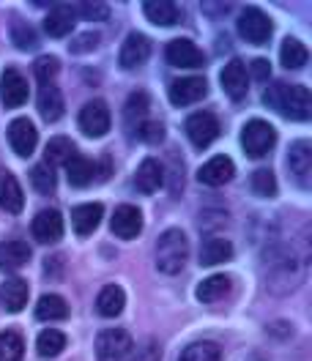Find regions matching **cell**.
Wrapping results in <instances>:
<instances>
[{"instance_id":"21","label":"cell","mask_w":312,"mask_h":361,"mask_svg":"<svg viewBox=\"0 0 312 361\" xmlns=\"http://www.w3.org/2000/svg\"><path fill=\"white\" fill-rule=\"evenodd\" d=\"M39 113L47 123H55L61 121V115L66 113V102H64V93L55 88V85H44L39 90Z\"/></svg>"},{"instance_id":"23","label":"cell","mask_w":312,"mask_h":361,"mask_svg":"<svg viewBox=\"0 0 312 361\" xmlns=\"http://www.w3.org/2000/svg\"><path fill=\"white\" fill-rule=\"evenodd\" d=\"M134 183L143 195H154L156 189L164 183V170L156 159H145L140 167H137V176H134Z\"/></svg>"},{"instance_id":"5","label":"cell","mask_w":312,"mask_h":361,"mask_svg":"<svg viewBox=\"0 0 312 361\" xmlns=\"http://www.w3.org/2000/svg\"><path fill=\"white\" fill-rule=\"evenodd\" d=\"M239 33L249 44H266L268 39H271V20L260 8L246 6L244 11L239 14Z\"/></svg>"},{"instance_id":"40","label":"cell","mask_w":312,"mask_h":361,"mask_svg":"<svg viewBox=\"0 0 312 361\" xmlns=\"http://www.w3.org/2000/svg\"><path fill=\"white\" fill-rule=\"evenodd\" d=\"M11 42H14L17 49H33V47L39 44L33 27H28V25H23V23H17L11 27Z\"/></svg>"},{"instance_id":"3","label":"cell","mask_w":312,"mask_h":361,"mask_svg":"<svg viewBox=\"0 0 312 361\" xmlns=\"http://www.w3.org/2000/svg\"><path fill=\"white\" fill-rule=\"evenodd\" d=\"M274 142H277L274 126L266 123V121H260V118L249 121L244 129H241V148L246 151V157L252 159L266 157L268 151L274 148Z\"/></svg>"},{"instance_id":"9","label":"cell","mask_w":312,"mask_h":361,"mask_svg":"<svg viewBox=\"0 0 312 361\" xmlns=\"http://www.w3.org/2000/svg\"><path fill=\"white\" fill-rule=\"evenodd\" d=\"M0 99L8 110H17L28 102V82L20 74V68L8 66L0 77Z\"/></svg>"},{"instance_id":"17","label":"cell","mask_w":312,"mask_h":361,"mask_svg":"<svg viewBox=\"0 0 312 361\" xmlns=\"http://www.w3.org/2000/svg\"><path fill=\"white\" fill-rule=\"evenodd\" d=\"M74 20H77V11H74L71 6H66V3L52 6L49 14H47V20H44L47 36H52V39H64V36H68V33L74 30Z\"/></svg>"},{"instance_id":"39","label":"cell","mask_w":312,"mask_h":361,"mask_svg":"<svg viewBox=\"0 0 312 361\" xmlns=\"http://www.w3.org/2000/svg\"><path fill=\"white\" fill-rule=\"evenodd\" d=\"M252 189L260 197H274L277 195V178H274V173L271 170H255L252 173Z\"/></svg>"},{"instance_id":"8","label":"cell","mask_w":312,"mask_h":361,"mask_svg":"<svg viewBox=\"0 0 312 361\" xmlns=\"http://www.w3.org/2000/svg\"><path fill=\"white\" fill-rule=\"evenodd\" d=\"M164 55H167V63L176 68H200L205 63L203 49L189 39H173L164 49Z\"/></svg>"},{"instance_id":"45","label":"cell","mask_w":312,"mask_h":361,"mask_svg":"<svg viewBox=\"0 0 312 361\" xmlns=\"http://www.w3.org/2000/svg\"><path fill=\"white\" fill-rule=\"evenodd\" d=\"M252 77H255V80H260V82H266L268 77H271V63L263 61V58L252 61Z\"/></svg>"},{"instance_id":"35","label":"cell","mask_w":312,"mask_h":361,"mask_svg":"<svg viewBox=\"0 0 312 361\" xmlns=\"http://www.w3.org/2000/svg\"><path fill=\"white\" fill-rule=\"evenodd\" d=\"M145 113H148V96H145L143 90H137V93L129 96V102H126V113H124V118H126V129H132L134 118H137V126H134V132H137L140 123H145Z\"/></svg>"},{"instance_id":"28","label":"cell","mask_w":312,"mask_h":361,"mask_svg":"<svg viewBox=\"0 0 312 361\" xmlns=\"http://www.w3.org/2000/svg\"><path fill=\"white\" fill-rule=\"evenodd\" d=\"M233 257V244L227 238H208L200 249V266H220Z\"/></svg>"},{"instance_id":"6","label":"cell","mask_w":312,"mask_h":361,"mask_svg":"<svg viewBox=\"0 0 312 361\" xmlns=\"http://www.w3.org/2000/svg\"><path fill=\"white\" fill-rule=\"evenodd\" d=\"M132 350V337L124 329H107L96 337V359L99 361H121Z\"/></svg>"},{"instance_id":"10","label":"cell","mask_w":312,"mask_h":361,"mask_svg":"<svg viewBox=\"0 0 312 361\" xmlns=\"http://www.w3.org/2000/svg\"><path fill=\"white\" fill-rule=\"evenodd\" d=\"M205 93H208V85H205L203 77H181V80H173L170 90H167V96H170V102L176 107L195 104V102H200Z\"/></svg>"},{"instance_id":"2","label":"cell","mask_w":312,"mask_h":361,"mask_svg":"<svg viewBox=\"0 0 312 361\" xmlns=\"http://www.w3.org/2000/svg\"><path fill=\"white\" fill-rule=\"evenodd\" d=\"M186 257H189V241H186V233L179 227H170L159 235L156 241V269L167 276L181 274V269L186 266Z\"/></svg>"},{"instance_id":"34","label":"cell","mask_w":312,"mask_h":361,"mask_svg":"<svg viewBox=\"0 0 312 361\" xmlns=\"http://www.w3.org/2000/svg\"><path fill=\"white\" fill-rule=\"evenodd\" d=\"M25 339L20 331H3L0 334V361H23Z\"/></svg>"},{"instance_id":"7","label":"cell","mask_w":312,"mask_h":361,"mask_svg":"<svg viewBox=\"0 0 312 361\" xmlns=\"http://www.w3.org/2000/svg\"><path fill=\"white\" fill-rule=\"evenodd\" d=\"M186 137L195 148H208L220 137V121L214 113H195L186 118Z\"/></svg>"},{"instance_id":"25","label":"cell","mask_w":312,"mask_h":361,"mask_svg":"<svg viewBox=\"0 0 312 361\" xmlns=\"http://www.w3.org/2000/svg\"><path fill=\"white\" fill-rule=\"evenodd\" d=\"M28 295H30V290H28V282H23V279H6V282L0 285V301L6 304L8 312L25 310Z\"/></svg>"},{"instance_id":"4","label":"cell","mask_w":312,"mask_h":361,"mask_svg":"<svg viewBox=\"0 0 312 361\" xmlns=\"http://www.w3.org/2000/svg\"><path fill=\"white\" fill-rule=\"evenodd\" d=\"M77 123H80V132H83V135L104 137L107 132H110V126H112L110 107H107L102 99H93V102H88V104L80 110Z\"/></svg>"},{"instance_id":"24","label":"cell","mask_w":312,"mask_h":361,"mask_svg":"<svg viewBox=\"0 0 312 361\" xmlns=\"http://www.w3.org/2000/svg\"><path fill=\"white\" fill-rule=\"evenodd\" d=\"M66 176L71 186L85 189L96 178V161H90L88 157H71L66 161Z\"/></svg>"},{"instance_id":"18","label":"cell","mask_w":312,"mask_h":361,"mask_svg":"<svg viewBox=\"0 0 312 361\" xmlns=\"http://www.w3.org/2000/svg\"><path fill=\"white\" fill-rule=\"evenodd\" d=\"M233 176H236V164L227 157L208 159L200 167V173H198L200 183H205V186H224Z\"/></svg>"},{"instance_id":"20","label":"cell","mask_w":312,"mask_h":361,"mask_svg":"<svg viewBox=\"0 0 312 361\" xmlns=\"http://www.w3.org/2000/svg\"><path fill=\"white\" fill-rule=\"evenodd\" d=\"M102 216H104V208L99 203L77 205V208L71 211V225L77 230V235H90V233L99 227Z\"/></svg>"},{"instance_id":"37","label":"cell","mask_w":312,"mask_h":361,"mask_svg":"<svg viewBox=\"0 0 312 361\" xmlns=\"http://www.w3.org/2000/svg\"><path fill=\"white\" fill-rule=\"evenodd\" d=\"M30 183H33V189H36L39 195H52V192H55V173H52V167L36 164V167L30 170Z\"/></svg>"},{"instance_id":"13","label":"cell","mask_w":312,"mask_h":361,"mask_svg":"<svg viewBox=\"0 0 312 361\" xmlns=\"http://www.w3.org/2000/svg\"><path fill=\"white\" fill-rule=\"evenodd\" d=\"M8 142H11V148H14L17 157L28 159L36 151L39 132H36V126H33L28 118H17V121H11V126H8Z\"/></svg>"},{"instance_id":"15","label":"cell","mask_w":312,"mask_h":361,"mask_svg":"<svg viewBox=\"0 0 312 361\" xmlns=\"http://www.w3.org/2000/svg\"><path fill=\"white\" fill-rule=\"evenodd\" d=\"M148 55H151V42H148L143 33H129L124 47H121L118 63H121V68L132 71V68L143 66V63L148 61Z\"/></svg>"},{"instance_id":"36","label":"cell","mask_w":312,"mask_h":361,"mask_svg":"<svg viewBox=\"0 0 312 361\" xmlns=\"http://www.w3.org/2000/svg\"><path fill=\"white\" fill-rule=\"evenodd\" d=\"M220 359H222V353H220V348L214 342H192L181 353L179 361H220Z\"/></svg>"},{"instance_id":"43","label":"cell","mask_w":312,"mask_h":361,"mask_svg":"<svg viewBox=\"0 0 312 361\" xmlns=\"http://www.w3.org/2000/svg\"><path fill=\"white\" fill-rule=\"evenodd\" d=\"M102 42V36L96 33V30H88V33H83V36H77L74 42H71V52H77V55H83V52H90V49H96V44Z\"/></svg>"},{"instance_id":"32","label":"cell","mask_w":312,"mask_h":361,"mask_svg":"<svg viewBox=\"0 0 312 361\" xmlns=\"http://www.w3.org/2000/svg\"><path fill=\"white\" fill-rule=\"evenodd\" d=\"M74 157V145L68 137H52L44 148V164L55 167V164H66L68 159Z\"/></svg>"},{"instance_id":"26","label":"cell","mask_w":312,"mask_h":361,"mask_svg":"<svg viewBox=\"0 0 312 361\" xmlns=\"http://www.w3.org/2000/svg\"><path fill=\"white\" fill-rule=\"evenodd\" d=\"M30 247L25 241H6L0 244V269L3 271H17L23 269L25 263L30 260Z\"/></svg>"},{"instance_id":"27","label":"cell","mask_w":312,"mask_h":361,"mask_svg":"<svg viewBox=\"0 0 312 361\" xmlns=\"http://www.w3.org/2000/svg\"><path fill=\"white\" fill-rule=\"evenodd\" d=\"M126 307V293L118 285H107L102 288V293L96 298V310L102 317H118Z\"/></svg>"},{"instance_id":"12","label":"cell","mask_w":312,"mask_h":361,"mask_svg":"<svg viewBox=\"0 0 312 361\" xmlns=\"http://www.w3.org/2000/svg\"><path fill=\"white\" fill-rule=\"evenodd\" d=\"M112 233L124 241H132L143 233V214L137 205H118L115 214H112Z\"/></svg>"},{"instance_id":"14","label":"cell","mask_w":312,"mask_h":361,"mask_svg":"<svg viewBox=\"0 0 312 361\" xmlns=\"http://www.w3.org/2000/svg\"><path fill=\"white\" fill-rule=\"evenodd\" d=\"M288 170L293 173V178L299 180L304 189L310 186L312 178V145L307 140H299L290 145V154H288Z\"/></svg>"},{"instance_id":"29","label":"cell","mask_w":312,"mask_h":361,"mask_svg":"<svg viewBox=\"0 0 312 361\" xmlns=\"http://www.w3.org/2000/svg\"><path fill=\"white\" fill-rule=\"evenodd\" d=\"M227 290H230V276L214 274V276L203 279L200 285H198V301H203V304H214V301L224 298Z\"/></svg>"},{"instance_id":"44","label":"cell","mask_w":312,"mask_h":361,"mask_svg":"<svg viewBox=\"0 0 312 361\" xmlns=\"http://www.w3.org/2000/svg\"><path fill=\"white\" fill-rule=\"evenodd\" d=\"M159 359H162L159 345H156V342H145V345H143V348H140L129 361H159Z\"/></svg>"},{"instance_id":"38","label":"cell","mask_w":312,"mask_h":361,"mask_svg":"<svg viewBox=\"0 0 312 361\" xmlns=\"http://www.w3.org/2000/svg\"><path fill=\"white\" fill-rule=\"evenodd\" d=\"M58 58L55 55H42L36 63H33V74H36V80L42 82V85H49V80H55L58 77Z\"/></svg>"},{"instance_id":"41","label":"cell","mask_w":312,"mask_h":361,"mask_svg":"<svg viewBox=\"0 0 312 361\" xmlns=\"http://www.w3.org/2000/svg\"><path fill=\"white\" fill-rule=\"evenodd\" d=\"M134 135L140 137L143 142H148V145H156V142L164 140V126L159 121H145V123H140V129Z\"/></svg>"},{"instance_id":"11","label":"cell","mask_w":312,"mask_h":361,"mask_svg":"<svg viewBox=\"0 0 312 361\" xmlns=\"http://www.w3.org/2000/svg\"><path fill=\"white\" fill-rule=\"evenodd\" d=\"M30 230H33V238L39 244H55L64 235V219H61V214L55 208H44V211H39L33 216Z\"/></svg>"},{"instance_id":"22","label":"cell","mask_w":312,"mask_h":361,"mask_svg":"<svg viewBox=\"0 0 312 361\" xmlns=\"http://www.w3.org/2000/svg\"><path fill=\"white\" fill-rule=\"evenodd\" d=\"M145 17L154 25H162V27H173L176 23H181V8L170 0H148L143 6Z\"/></svg>"},{"instance_id":"1","label":"cell","mask_w":312,"mask_h":361,"mask_svg":"<svg viewBox=\"0 0 312 361\" xmlns=\"http://www.w3.org/2000/svg\"><path fill=\"white\" fill-rule=\"evenodd\" d=\"M263 104L271 110H280L285 118L293 121H310L312 118V96L304 85H282L277 82L271 90H266Z\"/></svg>"},{"instance_id":"19","label":"cell","mask_w":312,"mask_h":361,"mask_svg":"<svg viewBox=\"0 0 312 361\" xmlns=\"http://www.w3.org/2000/svg\"><path fill=\"white\" fill-rule=\"evenodd\" d=\"M0 205L8 214H20L25 208L23 186H20V180L14 178L11 173H6V170H0Z\"/></svg>"},{"instance_id":"30","label":"cell","mask_w":312,"mask_h":361,"mask_svg":"<svg viewBox=\"0 0 312 361\" xmlns=\"http://www.w3.org/2000/svg\"><path fill=\"white\" fill-rule=\"evenodd\" d=\"M280 61H282V66H285V68L296 71V68L307 66L310 52H307V47L301 44L299 39H285V42H282V47H280Z\"/></svg>"},{"instance_id":"31","label":"cell","mask_w":312,"mask_h":361,"mask_svg":"<svg viewBox=\"0 0 312 361\" xmlns=\"http://www.w3.org/2000/svg\"><path fill=\"white\" fill-rule=\"evenodd\" d=\"M68 315V304L55 293H44L36 304V317L39 320H64Z\"/></svg>"},{"instance_id":"33","label":"cell","mask_w":312,"mask_h":361,"mask_svg":"<svg viewBox=\"0 0 312 361\" xmlns=\"http://www.w3.org/2000/svg\"><path fill=\"white\" fill-rule=\"evenodd\" d=\"M64 348H66V337H64V331H42L39 339H36V350H39V356L42 359H52V356H58V353H64Z\"/></svg>"},{"instance_id":"42","label":"cell","mask_w":312,"mask_h":361,"mask_svg":"<svg viewBox=\"0 0 312 361\" xmlns=\"http://www.w3.org/2000/svg\"><path fill=\"white\" fill-rule=\"evenodd\" d=\"M80 17L88 20V23H102L110 17V8L104 3H83L80 6Z\"/></svg>"},{"instance_id":"16","label":"cell","mask_w":312,"mask_h":361,"mask_svg":"<svg viewBox=\"0 0 312 361\" xmlns=\"http://www.w3.org/2000/svg\"><path fill=\"white\" fill-rule=\"evenodd\" d=\"M220 82H222L224 93L239 102V99H244L246 88H249V71H246V66L241 61H230L222 68V74H220Z\"/></svg>"}]
</instances>
